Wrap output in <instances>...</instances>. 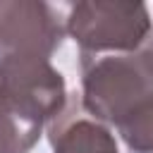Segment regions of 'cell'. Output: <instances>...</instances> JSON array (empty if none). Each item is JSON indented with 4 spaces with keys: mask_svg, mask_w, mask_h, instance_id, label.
Instances as JSON below:
<instances>
[{
    "mask_svg": "<svg viewBox=\"0 0 153 153\" xmlns=\"http://www.w3.org/2000/svg\"><path fill=\"white\" fill-rule=\"evenodd\" d=\"M143 2H76L67 12V31L81 45V55L131 53L151 33Z\"/></svg>",
    "mask_w": 153,
    "mask_h": 153,
    "instance_id": "6da1fadb",
    "label": "cell"
},
{
    "mask_svg": "<svg viewBox=\"0 0 153 153\" xmlns=\"http://www.w3.org/2000/svg\"><path fill=\"white\" fill-rule=\"evenodd\" d=\"M0 98L19 115L43 124L62 112L65 81L48 57L7 53L0 57Z\"/></svg>",
    "mask_w": 153,
    "mask_h": 153,
    "instance_id": "7a4b0ae2",
    "label": "cell"
},
{
    "mask_svg": "<svg viewBox=\"0 0 153 153\" xmlns=\"http://www.w3.org/2000/svg\"><path fill=\"white\" fill-rule=\"evenodd\" d=\"M69 5L50 2H0V45L10 53L48 57L67 31Z\"/></svg>",
    "mask_w": 153,
    "mask_h": 153,
    "instance_id": "3957f363",
    "label": "cell"
},
{
    "mask_svg": "<svg viewBox=\"0 0 153 153\" xmlns=\"http://www.w3.org/2000/svg\"><path fill=\"white\" fill-rule=\"evenodd\" d=\"M60 115L62 117L50 127L55 153H117V143L105 127L79 110Z\"/></svg>",
    "mask_w": 153,
    "mask_h": 153,
    "instance_id": "277c9868",
    "label": "cell"
},
{
    "mask_svg": "<svg viewBox=\"0 0 153 153\" xmlns=\"http://www.w3.org/2000/svg\"><path fill=\"white\" fill-rule=\"evenodd\" d=\"M41 122L12 110L0 98V153H26L41 136Z\"/></svg>",
    "mask_w": 153,
    "mask_h": 153,
    "instance_id": "5b68a950",
    "label": "cell"
},
{
    "mask_svg": "<svg viewBox=\"0 0 153 153\" xmlns=\"http://www.w3.org/2000/svg\"><path fill=\"white\" fill-rule=\"evenodd\" d=\"M139 62L146 67V72L153 76V29H151V33L146 36V41L141 43V48H139Z\"/></svg>",
    "mask_w": 153,
    "mask_h": 153,
    "instance_id": "8992f818",
    "label": "cell"
}]
</instances>
